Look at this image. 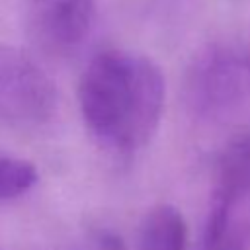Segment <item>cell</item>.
Here are the masks:
<instances>
[{"label":"cell","instance_id":"52a82bcc","mask_svg":"<svg viewBox=\"0 0 250 250\" xmlns=\"http://www.w3.org/2000/svg\"><path fill=\"white\" fill-rule=\"evenodd\" d=\"M37 182V168L23 158H0V201L27 193Z\"/></svg>","mask_w":250,"mask_h":250},{"label":"cell","instance_id":"3957f363","mask_svg":"<svg viewBox=\"0 0 250 250\" xmlns=\"http://www.w3.org/2000/svg\"><path fill=\"white\" fill-rule=\"evenodd\" d=\"M96 0H25L33 41L49 53L76 49L90 31Z\"/></svg>","mask_w":250,"mask_h":250},{"label":"cell","instance_id":"6da1fadb","mask_svg":"<svg viewBox=\"0 0 250 250\" xmlns=\"http://www.w3.org/2000/svg\"><path fill=\"white\" fill-rule=\"evenodd\" d=\"M166 84L160 66L139 53L102 51L78 82V105L90 135L115 154L145 148L158 131Z\"/></svg>","mask_w":250,"mask_h":250},{"label":"cell","instance_id":"5b68a950","mask_svg":"<svg viewBox=\"0 0 250 250\" xmlns=\"http://www.w3.org/2000/svg\"><path fill=\"white\" fill-rule=\"evenodd\" d=\"M250 191V135L234 139L223 152L217 170L213 203L234 209Z\"/></svg>","mask_w":250,"mask_h":250},{"label":"cell","instance_id":"277c9868","mask_svg":"<svg viewBox=\"0 0 250 250\" xmlns=\"http://www.w3.org/2000/svg\"><path fill=\"white\" fill-rule=\"evenodd\" d=\"M191 104L201 113H217L229 107L240 92V68L227 51L211 49L193 66L189 78Z\"/></svg>","mask_w":250,"mask_h":250},{"label":"cell","instance_id":"8992f818","mask_svg":"<svg viewBox=\"0 0 250 250\" xmlns=\"http://www.w3.org/2000/svg\"><path fill=\"white\" fill-rule=\"evenodd\" d=\"M188 227L184 215L170 203L150 207L139 229L137 250H186Z\"/></svg>","mask_w":250,"mask_h":250},{"label":"cell","instance_id":"7a4b0ae2","mask_svg":"<svg viewBox=\"0 0 250 250\" xmlns=\"http://www.w3.org/2000/svg\"><path fill=\"white\" fill-rule=\"evenodd\" d=\"M57 109L51 78L23 51L0 45V117L16 125H41Z\"/></svg>","mask_w":250,"mask_h":250}]
</instances>
